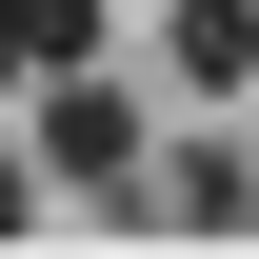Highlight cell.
Returning a JSON list of instances; mask_svg holds the SVG:
<instances>
[{
    "label": "cell",
    "mask_w": 259,
    "mask_h": 259,
    "mask_svg": "<svg viewBox=\"0 0 259 259\" xmlns=\"http://www.w3.org/2000/svg\"><path fill=\"white\" fill-rule=\"evenodd\" d=\"M180 80H199V100L259 80V0H180Z\"/></svg>",
    "instance_id": "3"
},
{
    "label": "cell",
    "mask_w": 259,
    "mask_h": 259,
    "mask_svg": "<svg viewBox=\"0 0 259 259\" xmlns=\"http://www.w3.org/2000/svg\"><path fill=\"white\" fill-rule=\"evenodd\" d=\"M40 160H60V180H140V100L100 60H60V80H40Z\"/></svg>",
    "instance_id": "1"
},
{
    "label": "cell",
    "mask_w": 259,
    "mask_h": 259,
    "mask_svg": "<svg viewBox=\"0 0 259 259\" xmlns=\"http://www.w3.org/2000/svg\"><path fill=\"white\" fill-rule=\"evenodd\" d=\"M60 60H100V0H0V80H60Z\"/></svg>",
    "instance_id": "2"
},
{
    "label": "cell",
    "mask_w": 259,
    "mask_h": 259,
    "mask_svg": "<svg viewBox=\"0 0 259 259\" xmlns=\"http://www.w3.org/2000/svg\"><path fill=\"white\" fill-rule=\"evenodd\" d=\"M20 220H40V160H0V239H20Z\"/></svg>",
    "instance_id": "4"
}]
</instances>
